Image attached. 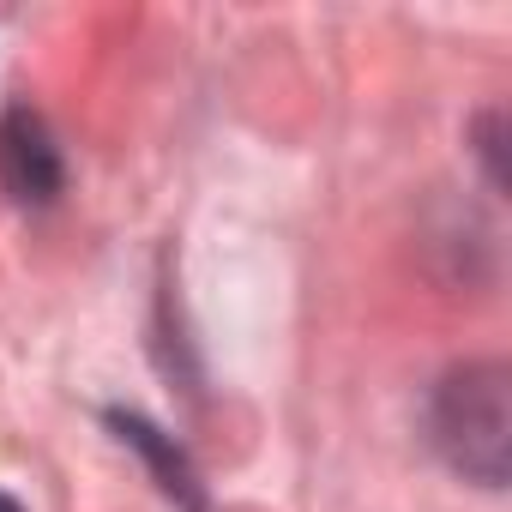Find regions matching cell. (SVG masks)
Returning <instances> with one entry per match:
<instances>
[{"mask_svg": "<svg viewBox=\"0 0 512 512\" xmlns=\"http://www.w3.org/2000/svg\"><path fill=\"white\" fill-rule=\"evenodd\" d=\"M434 446L482 488L506 482L512 464V386L500 362H464L434 392Z\"/></svg>", "mask_w": 512, "mask_h": 512, "instance_id": "obj_1", "label": "cell"}, {"mask_svg": "<svg viewBox=\"0 0 512 512\" xmlns=\"http://www.w3.org/2000/svg\"><path fill=\"white\" fill-rule=\"evenodd\" d=\"M0 187H7L19 205H49L67 187L61 169V145L43 127L37 109H7L0 115Z\"/></svg>", "mask_w": 512, "mask_h": 512, "instance_id": "obj_2", "label": "cell"}, {"mask_svg": "<svg viewBox=\"0 0 512 512\" xmlns=\"http://www.w3.org/2000/svg\"><path fill=\"white\" fill-rule=\"evenodd\" d=\"M109 428H115V440H121V446H133V452L151 464L157 488H163L175 506H187V512H205L199 470L187 464V452L175 446V434H163L157 422H145V416H133V410H109Z\"/></svg>", "mask_w": 512, "mask_h": 512, "instance_id": "obj_3", "label": "cell"}, {"mask_svg": "<svg viewBox=\"0 0 512 512\" xmlns=\"http://www.w3.org/2000/svg\"><path fill=\"white\" fill-rule=\"evenodd\" d=\"M0 512H25V506H19V500H13V494H0Z\"/></svg>", "mask_w": 512, "mask_h": 512, "instance_id": "obj_4", "label": "cell"}]
</instances>
